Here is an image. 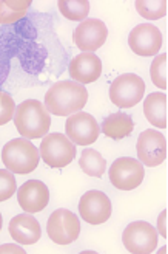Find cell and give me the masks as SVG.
<instances>
[{
    "label": "cell",
    "mask_w": 168,
    "mask_h": 254,
    "mask_svg": "<svg viewBox=\"0 0 168 254\" xmlns=\"http://www.w3.org/2000/svg\"><path fill=\"white\" fill-rule=\"evenodd\" d=\"M88 103V90L79 82L59 81L45 93V107L49 115L70 117Z\"/></svg>",
    "instance_id": "6da1fadb"
},
{
    "label": "cell",
    "mask_w": 168,
    "mask_h": 254,
    "mask_svg": "<svg viewBox=\"0 0 168 254\" xmlns=\"http://www.w3.org/2000/svg\"><path fill=\"white\" fill-rule=\"evenodd\" d=\"M14 124L17 127V132L23 138H43L49 130L51 117L41 101L27 99L16 107Z\"/></svg>",
    "instance_id": "7a4b0ae2"
},
{
    "label": "cell",
    "mask_w": 168,
    "mask_h": 254,
    "mask_svg": "<svg viewBox=\"0 0 168 254\" xmlns=\"http://www.w3.org/2000/svg\"><path fill=\"white\" fill-rule=\"evenodd\" d=\"M2 161L5 168L12 174H31L37 169L41 154L37 147L27 138H14L2 149Z\"/></svg>",
    "instance_id": "3957f363"
},
{
    "label": "cell",
    "mask_w": 168,
    "mask_h": 254,
    "mask_svg": "<svg viewBox=\"0 0 168 254\" xmlns=\"http://www.w3.org/2000/svg\"><path fill=\"white\" fill-rule=\"evenodd\" d=\"M76 144L71 139L59 132L46 133L39 147V154L45 161L46 166L53 169H62L68 166V164L76 157Z\"/></svg>",
    "instance_id": "277c9868"
},
{
    "label": "cell",
    "mask_w": 168,
    "mask_h": 254,
    "mask_svg": "<svg viewBox=\"0 0 168 254\" xmlns=\"http://www.w3.org/2000/svg\"><path fill=\"white\" fill-rule=\"evenodd\" d=\"M145 93V82L134 73L118 76L110 87V99L119 109H131L140 103Z\"/></svg>",
    "instance_id": "5b68a950"
},
{
    "label": "cell",
    "mask_w": 168,
    "mask_h": 254,
    "mask_svg": "<svg viewBox=\"0 0 168 254\" xmlns=\"http://www.w3.org/2000/svg\"><path fill=\"white\" fill-rule=\"evenodd\" d=\"M122 242L131 254H151L158 247V230L144 220L133 222L124 230Z\"/></svg>",
    "instance_id": "8992f818"
},
{
    "label": "cell",
    "mask_w": 168,
    "mask_h": 254,
    "mask_svg": "<svg viewBox=\"0 0 168 254\" xmlns=\"http://www.w3.org/2000/svg\"><path fill=\"white\" fill-rule=\"evenodd\" d=\"M111 185L119 190H133L144 182V164L131 157H121L114 160L108 171Z\"/></svg>",
    "instance_id": "52a82bcc"
},
{
    "label": "cell",
    "mask_w": 168,
    "mask_h": 254,
    "mask_svg": "<svg viewBox=\"0 0 168 254\" xmlns=\"http://www.w3.org/2000/svg\"><path fill=\"white\" fill-rule=\"evenodd\" d=\"M48 237L57 245H70L81 234V222L68 209H56L46 223Z\"/></svg>",
    "instance_id": "ba28073f"
},
{
    "label": "cell",
    "mask_w": 168,
    "mask_h": 254,
    "mask_svg": "<svg viewBox=\"0 0 168 254\" xmlns=\"http://www.w3.org/2000/svg\"><path fill=\"white\" fill-rule=\"evenodd\" d=\"M137 158L148 168H156L167 158V138L156 129L144 130L137 138Z\"/></svg>",
    "instance_id": "9c48e42d"
},
{
    "label": "cell",
    "mask_w": 168,
    "mask_h": 254,
    "mask_svg": "<svg viewBox=\"0 0 168 254\" xmlns=\"http://www.w3.org/2000/svg\"><path fill=\"white\" fill-rule=\"evenodd\" d=\"M79 214L89 225L105 223L113 214L111 200L102 190H86L79 201Z\"/></svg>",
    "instance_id": "30bf717a"
},
{
    "label": "cell",
    "mask_w": 168,
    "mask_h": 254,
    "mask_svg": "<svg viewBox=\"0 0 168 254\" xmlns=\"http://www.w3.org/2000/svg\"><path fill=\"white\" fill-rule=\"evenodd\" d=\"M67 136L77 146H89L99 138L100 127L93 115L86 112H76L65 123Z\"/></svg>",
    "instance_id": "8fae6325"
},
{
    "label": "cell",
    "mask_w": 168,
    "mask_h": 254,
    "mask_svg": "<svg viewBox=\"0 0 168 254\" xmlns=\"http://www.w3.org/2000/svg\"><path fill=\"white\" fill-rule=\"evenodd\" d=\"M108 37L107 25L99 19H85L77 25L73 33V41L76 47L84 53H94L105 44Z\"/></svg>",
    "instance_id": "7c38bea8"
},
{
    "label": "cell",
    "mask_w": 168,
    "mask_h": 254,
    "mask_svg": "<svg viewBox=\"0 0 168 254\" xmlns=\"http://www.w3.org/2000/svg\"><path fill=\"white\" fill-rule=\"evenodd\" d=\"M164 44L162 33L158 27L151 23H139L130 31L128 45L133 53L139 56H154L161 52Z\"/></svg>",
    "instance_id": "4fadbf2b"
},
{
    "label": "cell",
    "mask_w": 168,
    "mask_h": 254,
    "mask_svg": "<svg viewBox=\"0 0 168 254\" xmlns=\"http://www.w3.org/2000/svg\"><path fill=\"white\" fill-rule=\"evenodd\" d=\"M17 201L28 214H37L49 203V189L41 180H28L17 189Z\"/></svg>",
    "instance_id": "5bb4252c"
},
{
    "label": "cell",
    "mask_w": 168,
    "mask_h": 254,
    "mask_svg": "<svg viewBox=\"0 0 168 254\" xmlns=\"http://www.w3.org/2000/svg\"><path fill=\"white\" fill-rule=\"evenodd\" d=\"M68 71L74 82L91 84L100 78L102 61L94 53H81L71 59Z\"/></svg>",
    "instance_id": "9a60e30c"
},
{
    "label": "cell",
    "mask_w": 168,
    "mask_h": 254,
    "mask_svg": "<svg viewBox=\"0 0 168 254\" xmlns=\"http://www.w3.org/2000/svg\"><path fill=\"white\" fill-rule=\"evenodd\" d=\"M9 234L20 245H34L42 237L41 223L31 214H19L9 222Z\"/></svg>",
    "instance_id": "2e32d148"
},
{
    "label": "cell",
    "mask_w": 168,
    "mask_h": 254,
    "mask_svg": "<svg viewBox=\"0 0 168 254\" xmlns=\"http://www.w3.org/2000/svg\"><path fill=\"white\" fill-rule=\"evenodd\" d=\"M134 129V121L130 115L124 112H116L103 120L100 132L105 133L111 139H124Z\"/></svg>",
    "instance_id": "e0dca14e"
},
{
    "label": "cell",
    "mask_w": 168,
    "mask_h": 254,
    "mask_svg": "<svg viewBox=\"0 0 168 254\" xmlns=\"http://www.w3.org/2000/svg\"><path fill=\"white\" fill-rule=\"evenodd\" d=\"M144 113L151 126L167 129V95L162 92L150 93L144 101Z\"/></svg>",
    "instance_id": "ac0fdd59"
},
{
    "label": "cell",
    "mask_w": 168,
    "mask_h": 254,
    "mask_svg": "<svg viewBox=\"0 0 168 254\" xmlns=\"http://www.w3.org/2000/svg\"><path fill=\"white\" fill-rule=\"evenodd\" d=\"M79 166L88 177H96V179H100V177L107 171V161L100 155V152L86 147L82 150V154H81Z\"/></svg>",
    "instance_id": "d6986e66"
},
{
    "label": "cell",
    "mask_w": 168,
    "mask_h": 254,
    "mask_svg": "<svg viewBox=\"0 0 168 254\" xmlns=\"http://www.w3.org/2000/svg\"><path fill=\"white\" fill-rule=\"evenodd\" d=\"M59 11L63 17L68 20H81L84 22L89 14V2L88 0H59Z\"/></svg>",
    "instance_id": "ffe728a7"
},
{
    "label": "cell",
    "mask_w": 168,
    "mask_h": 254,
    "mask_svg": "<svg viewBox=\"0 0 168 254\" xmlns=\"http://www.w3.org/2000/svg\"><path fill=\"white\" fill-rule=\"evenodd\" d=\"M136 11L147 20H158L167 14V0H136Z\"/></svg>",
    "instance_id": "44dd1931"
},
{
    "label": "cell",
    "mask_w": 168,
    "mask_h": 254,
    "mask_svg": "<svg viewBox=\"0 0 168 254\" xmlns=\"http://www.w3.org/2000/svg\"><path fill=\"white\" fill-rule=\"evenodd\" d=\"M167 55H158L151 62L150 67V74H151V81L161 90H167Z\"/></svg>",
    "instance_id": "7402d4cb"
},
{
    "label": "cell",
    "mask_w": 168,
    "mask_h": 254,
    "mask_svg": "<svg viewBox=\"0 0 168 254\" xmlns=\"http://www.w3.org/2000/svg\"><path fill=\"white\" fill-rule=\"evenodd\" d=\"M17 190L14 174L8 169H0V201H6Z\"/></svg>",
    "instance_id": "603a6c76"
},
{
    "label": "cell",
    "mask_w": 168,
    "mask_h": 254,
    "mask_svg": "<svg viewBox=\"0 0 168 254\" xmlns=\"http://www.w3.org/2000/svg\"><path fill=\"white\" fill-rule=\"evenodd\" d=\"M16 113V103L6 92H2L0 95V126L8 124Z\"/></svg>",
    "instance_id": "cb8c5ba5"
},
{
    "label": "cell",
    "mask_w": 168,
    "mask_h": 254,
    "mask_svg": "<svg viewBox=\"0 0 168 254\" xmlns=\"http://www.w3.org/2000/svg\"><path fill=\"white\" fill-rule=\"evenodd\" d=\"M27 16V12H19L11 9L9 6H6V3L3 0H0V23L2 25H9V23H14L20 19H23Z\"/></svg>",
    "instance_id": "d4e9b609"
},
{
    "label": "cell",
    "mask_w": 168,
    "mask_h": 254,
    "mask_svg": "<svg viewBox=\"0 0 168 254\" xmlns=\"http://www.w3.org/2000/svg\"><path fill=\"white\" fill-rule=\"evenodd\" d=\"M158 231L161 233V236L165 239L167 237V211L164 209L158 219Z\"/></svg>",
    "instance_id": "484cf974"
},
{
    "label": "cell",
    "mask_w": 168,
    "mask_h": 254,
    "mask_svg": "<svg viewBox=\"0 0 168 254\" xmlns=\"http://www.w3.org/2000/svg\"><path fill=\"white\" fill-rule=\"evenodd\" d=\"M5 253L25 254V251H23L22 247H19V245H11V244H6V245H2V247H0V254H5Z\"/></svg>",
    "instance_id": "4316f807"
},
{
    "label": "cell",
    "mask_w": 168,
    "mask_h": 254,
    "mask_svg": "<svg viewBox=\"0 0 168 254\" xmlns=\"http://www.w3.org/2000/svg\"><path fill=\"white\" fill-rule=\"evenodd\" d=\"M2 225H3V219H2V214H0V231H2Z\"/></svg>",
    "instance_id": "83f0119b"
},
{
    "label": "cell",
    "mask_w": 168,
    "mask_h": 254,
    "mask_svg": "<svg viewBox=\"0 0 168 254\" xmlns=\"http://www.w3.org/2000/svg\"><path fill=\"white\" fill-rule=\"evenodd\" d=\"M0 95H2V92H0Z\"/></svg>",
    "instance_id": "f1b7e54d"
}]
</instances>
